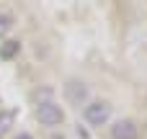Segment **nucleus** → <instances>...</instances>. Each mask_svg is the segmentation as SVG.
I'll return each mask as SVG.
<instances>
[{"mask_svg":"<svg viewBox=\"0 0 147 139\" xmlns=\"http://www.w3.org/2000/svg\"><path fill=\"white\" fill-rule=\"evenodd\" d=\"M36 121L41 126H59L65 121V111L57 103H39L36 108Z\"/></svg>","mask_w":147,"mask_h":139,"instance_id":"obj_2","label":"nucleus"},{"mask_svg":"<svg viewBox=\"0 0 147 139\" xmlns=\"http://www.w3.org/2000/svg\"><path fill=\"white\" fill-rule=\"evenodd\" d=\"M83 116H85V121L90 126H103L109 121V116H111V106L106 101H90V103H85Z\"/></svg>","mask_w":147,"mask_h":139,"instance_id":"obj_1","label":"nucleus"},{"mask_svg":"<svg viewBox=\"0 0 147 139\" xmlns=\"http://www.w3.org/2000/svg\"><path fill=\"white\" fill-rule=\"evenodd\" d=\"M10 124H13V111H0V137L10 129Z\"/></svg>","mask_w":147,"mask_h":139,"instance_id":"obj_6","label":"nucleus"},{"mask_svg":"<svg viewBox=\"0 0 147 139\" xmlns=\"http://www.w3.org/2000/svg\"><path fill=\"white\" fill-rule=\"evenodd\" d=\"M65 98L72 103V106H85L88 103V85L85 83H80V80H67V85H65Z\"/></svg>","mask_w":147,"mask_h":139,"instance_id":"obj_3","label":"nucleus"},{"mask_svg":"<svg viewBox=\"0 0 147 139\" xmlns=\"http://www.w3.org/2000/svg\"><path fill=\"white\" fill-rule=\"evenodd\" d=\"M8 28H10V18L8 15H0V36H5Z\"/></svg>","mask_w":147,"mask_h":139,"instance_id":"obj_7","label":"nucleus"},{"mask_svg":"<svg viewBox=\"0 0 147 139\" xmlns=\"http://www.w3.org/2000/svg\"><path fill=\"white\" fill-rule=\"evenodd\" d=\"M59 139H62V137H59Z\"/></svg>","mask_w":147,"mask_h":139,"instance_id":"obj_9","label":"nucleus"},{"mask_svg":"<svg viewBox=\"0 0 147 139\" xmlns=\"http://www.w3.org/2000/svg\"><path fill=\"white\" fill-rule=\"evenodd\" d=\"M21 52V41H16V39H8V41H3L0 44V59H13L16 54Z\"/></svg>","mask_w":147,"mask_h":139,"instance_id":"obj_5","label":"nucleus"},{"mask_svg":"<svg viewBox=\"0 0 147 139\" xmlns=\"http://www.w3.org/2000/svg\"><path fill=\"white\" fill-rule=\"evenodd\" d=\"M111 139H140V126L129 119H121L111 126Z\"/></svg>","mask_w":147,"mask_h":139,"instance_id":"obj_4","label":"nucleus"},{"mask_svg":"<svg viewBox=\"0 0 147 139\" xmlns=\"http://www.w3.org/2000/svg\"><path fill=\"white\" fill-rule=\"evenodd\" d=\"M16 139H34V137H31V134H26V132H23V134H18V137H16Z\"/></svg>","mask_w":147,"mask_h":139,"instance_id":"obj_8","label":"nucleus"}]
</instances>
